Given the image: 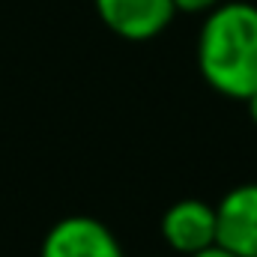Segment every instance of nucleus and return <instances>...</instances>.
Wrapping results in <instances>:
<instances>
[{
  "label": "nucleus",
  "instance_id": "2",
  "mask_svg": "<svg viewBox=\"0 0 257 257\" xmlns=\"http://www.w3.org/2000/svg\"><path fill=\"white\" fill-rule=\"evenodd\" d=\"M102 24L128 42H147L168 30L177 9L174 0H93Z\"/></svg>",
  "mask_w": 257,
  "mask_h": 257
},
{
  "label": "nucleus",
  "instance_id": "5",
  "mask_svg": "<svg viewBox=\"0 0 257 257\" xmlns=\"http://www.w3.org/2000/svg\"><path fill=\"white\" fill-rule=\"evenodd\" d=\"M162 236L174 251L189 257L215 245V206L197 197L177 200L162 215Z\"/></svg>",
  "mask_w": 257,
  "mask_h": 257
},
{
  "label": "nucleus",
  "instance_id": "4",
  "mask_svg": "<svg viewBox=\"0 0 257 257\" xmlns=\"http://www.w3.org/2000/svg\"><path fill=\"white\" fill-rule=\"evenodd\" d=\"M42 257H123V248L102 221L69 215L45 233Z\"/></svg>",
  "mask_w": 257,
  "mask_h": 257
},
{
  "label": "nucleus",
  "instance_id": "6",
  "mask_svg": "<svg viewBox=\"0 0 257 257\" xmlns=\"http://www.w3.org/2000/svg\"><path fill=\"white\" fill-rule=\"evenodd\" d=\"M218 3H224V0H174V9L177 12H189V15H206Z\"/></svg>",
  "mask_w": 257,
  "mask_h": 257
},
{
  "label": "nucleus",
  "instance_id": "7",
  "mask_svg": "<svg viewBox=\"0 0 257 257\" xmlns=\"http://www.w3.org/2000/svg\"><path fill=\"white\" fill-rule=\"evenodd\" d=\"M192 257H236V254L227 251V248H221V245L215 242V245H209V248H203V251H197V254H192Z\"/></svg>",
  "mask_w": 257,
  "mask_h": 257
},
{
  "label": "nucleus",
  "instance_id": "8",
  "mask_svg": "<svg viewBox=\"0 0 257 257\" xmlns=\"http://www.w3.org/2000/svg\"><path fill=\"white\" fill-rule=\"evenodd\" d=\"M245 105H248V114H251V120H254V126H257V93L245 99Z\"/></svg>",
  "mask_w": 257,
  "mask_h": 257
},
{
  "label": "nucleus",
  "instance_id": "3",
  "mask_svg": "<svg viewBox=\"0 0 257 257\" xmlns=\"http://www.w3.org/2000/svg\"><path fill=\"white\" fill-rule=\"evenodd\" d=\"M215 242L236 257H257V183L236 186L218 200Z\"/></svg>",
  "mask_w": 257,
  "mask_h": 257
},
{
  "label": "nucleus",
  "instance_id": "1",
  "mask_svg": "<svg viewBox=\"0 0 257 257\" xmlns=\"http://www.w3.org/2000/svg\"><path fill=\"white\" fill-rule=\"evenodd\" d=\"M197 69L203 81L230 96L257 93V6L245 0L218 3L206 12L197 36Z\"/></svg>",
  "mask_w": 257,
  "mask_h": 257
}]
</instances>
